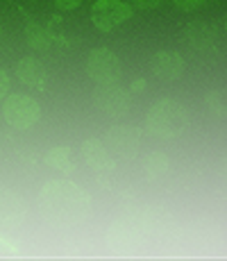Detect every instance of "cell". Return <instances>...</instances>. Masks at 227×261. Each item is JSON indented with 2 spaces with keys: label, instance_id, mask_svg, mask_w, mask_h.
<instances>
[{
  "label": "cell",
  "instance_id": "1",
  "mask_svg": "<svg viewBox=\"0 0 227 261\" xmlns=\"http://www.w3.org/2000/svg\"><path fill=\"white\" fill-rule=\"evenodd\" d=\"M39 212L57 227L80 225L91 212V195L68 179H55L39 191Z\"/></svg>",
  "mask_w": 227,
  "mask_h": 261
},
{
  "label": "cell",
  "instance_id": "7",
  "mask_svg": "<svg viewBox=\"0 0 227 261\" xmlns=\"http://www.w3.org/2000/svg\"><path fill=\"white\" fill-rule=\"evenodd\" d=\"M105 148L118 159H132L139 150L141 143V132L130 125H118V127L109 129L107 139H105Z\"/></svg>",
  "mask_w": 227,
  "mask_h": 261
},
{
  "label": "cell",
  "instance_id": "12",
  "mask_svg": "<svg viewBox=\"0 0 227 261\" xmlns=\"http://www.w3.org/2000/svg\"><path fill=\"white\" fill-rule=\"evenodd\" d=\"M184 39H186V46L198 50V53H209L216 43L214 30L205 23H189L184 30Z\"/></svg>",
  "mask_w": 227,
  "mask_h": 261
},
{
  "label": "cell",
  "instance_id": "13",
  "mask_svg": "<svg viewBox=\"0 0 227 261\" xmlns=\"http://www.w3.org/2000/svg\"><path fill=\"white\" fill-rule=\"evenodd\" d=\"M45 162H48V166H53L55 170H59V173H64V175H68L75 170L73 152H70V148H66V145L53 148L48 154H45Z\"/></svg>",
  "mask_w": 227,
  "mask_h": 261
},
{
  "label": "cell",
  "instance_id": "15",
  "mask_svg": "<svg viewBox=\"0 0 227 261\" xmlns=\"http://www.w3.org/2000/svg\"><path fill=\"white\" fill-rule=\"evenodd\" d=\"M25 34H28V46L32 48V50H39V53H41V50H48L50 37H48V32H45L43 28L30 23L28 28H25Z\"/></svg>",
  "mask_w": 227,
  "mask_h": 261
},
{
  "label": "cell",
  "instance_id": "9",
  "mask_svg": "<svg viewBox=\"0 0 227 261\" xmlns=\"http://www.w3.org/2000/svg\"><path fill=\"white\" fill-rule=\"evenodd\" d=\"M28 207L14 189H0V225L16 227L25 220Z\"/></svg>",
  "mask_w": 227,
  "mask_h": 261
},
{
  "label": "cell",
  "instance_id": "17",
  "mask_svg": "<svg viewBox=\"0 0 227 261\" xmlns=\"http://www.w3.org/2000/svg\"><path fill=\"white\" fill-rule=\"evenodd\" d=\"M7 91H9V75L0 68V100L7 95Z\"/></svg>",
  "mask_w": 227,
  "mask_h": 261
},
{
  "label": "cell",
  "instance_id": "10",
  "mask_svg": "<svg viewBox=\"0 0 227 261\" xmlns=\"http://www.w3.org/2000/svg\"><path fill=\"white\" fill-rule=\"evenodd\" d=\"M82 157H84V162L100 175L112 173L116 168L112 152H109V150L103 145V141H98V139H87V141L82 143Z\"/></svg>",
  "mask_w": 227,
  "mask_h": 261
},
{
  "label": "cell",
  "instance_id": "5",
  "mask_svg": "<svg viewBox=\"0 0 227 261\" xmlns=\"http://www.w3.org/2000/svg\"><path fill=\"white\" fill-rule=\"evenodd\" d=\"M93 105L103 114L112 118H120L130 112L132 107V95L128 89H123L118 82L116 84H98V89L93 91Z\"/></svg>",
  "mask_w": 227,
  "mask_h": 261
},
{
  "label": "cell",
  "instance_id": "8",
  "mask_svg": "<svg viewBox=\"0 0 227 261\" xmlns=\"http://www.w3.org/2000/svg\"><path fill=\"white\" fill-rule=\"evenodd\" d=\"M184 68H186V64L182 59V55L173 53V50H159L150 59V71H153V75L161 80H168V82L182 77Z\"/></svg>",
  "mask_w": 227,
  "mask_h": 261
},
{
  "label": "cell",
  "instance_id": "11",
  "mask_svg": "<svg viewBox=\"0 0 227 261\" xmlns=\"http://www.w3.org/2000/svg\"><path fill=\"white\" fill-rule=\"evenodd\" d=\"M16 77L23 84L39 89V91H45V87H48V73H45L43 64L34 57H23L16 64Z\"/></svg>",
  "mask_w": 227,
  "mask_h": 261
},
{
  "label": "cell",
  "instance_id": "18",
  "mask_svg": "<svg viewBox=\"0 0 227 261\" xmlns=\"http://www.w3.org/2000/svg\"><path fill=\"white\" fill-rule=\"evenodd\" d=\"M57 5L66 9V7H75V5H80V0H57Z\"/></svg>",
  "mask_w": 227,
  "mask_h": 261
},
{
  "label": "cell",
  "instance_id": "2",
  "mask_svg": "<svg viewBox=\"0 0 227 261\" xmlns=\"http://www.w3.org/2000/svg\"><path fill=\"white\" fill-rule=\"evenodd\" d=\"M191 114L189 107L180 100L164 98L150 107L145 116V129L159 139H178L189 129Z\"/></svg>",
  "mask_w": 227,
  "mask_h": 261
},
{
  "label": "cell",
  "instance_id": "14",
  "mask_svg": "<svg viewBox=\"0 0 227 261\" xmlns=\"http://www.w3.org/2000/svg\"><path fill=\"white\" fill-rule=\"evenodd\" d=\"M143 170H145V175H148L150 182H157V179L168 175L170 162H168V157H166L164 152H150L148 157H145V162H143Z\"/></svg>",
  "mask_w": 227,
  "mask_h": 261
},
{
  "label": "cell",
  "instance_id": "6",
  "mask_svg": "<svg viewBox=\"0 0 227 261\" xmlns=\"http://www.w3.org/2000/svg\"><path fill=\"white\" fill-rule=\"evenodd\" d=\"M132 18V7L123 0H98L91 7V21L100 32H112Z\"/></svg>",
  "mask_w": 227,
  "mask_h": 261
},
{
  "label": "cell",
  "instance_id": "4",
  "mask_svg": "<svg viewBox=\"0 0 227 261\" xmlns=\"http://www.w3.org/2000/svg\"><path fill=\"white\" fill-rule=\"evenodd\" d=\"M87 75L95 84H116L123 75V64L109 48H95L87 57Z\"/></svg>",
  "mask_w": 227,
  "mask_h": 261
},
{
  "label": "cell",
  "instance_id": "19",
  "mask_svg": "<svg viewBox=\"0 0 227 261\" xmlns=\"http://www.w3.org/2000/svg\"><path fill=\"white\" fill-rule=\"evenodd\" d=\"M143 89H145V82H143V80H134V82H132V91L139 93V91H143Z\"/></svg>",
  "mask_w": 227,
  "mask_h": 261
},
{
  "label": "cell",
  "instance_id": "3",
  "mask_svg": "<svg viewBox=\"0 0 227 261\" xmlns=\"http://www.w3.org/2000/svg\"><path fill=\"white\" fill-rule=\"evenodd\" d=\"M3 114H5V120L14 129H32L41 120V107H39V102L25 93L7 95L3 105Z\"/></svg>",
  "mask_w": 227,
  "mask_h": 261
},
{
  "label": "cell",
  "instance_id": "16",
  "mask_svg": "<svg viewBox=\"0 0 227 261\" xmlns=\"http://www.w3.org/2000/svg\"><path fill=\"white\" fill-rule=\"evenodd\" d=\"M207 112H209L211 116H223L225 102H223V93L220 91H209L207 93Z\"/></svg>",
  "mask_w": 227,
  "mask_h": 261
}]
</instances>
